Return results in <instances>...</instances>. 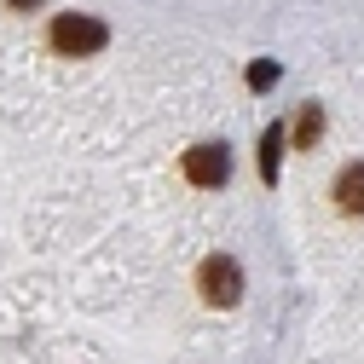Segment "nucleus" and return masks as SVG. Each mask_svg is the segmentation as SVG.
I'll use <instances>...</instances> for the list:
<instances>
[{
	"label": "nucleus",
	"instance_id": "f257e3e1",
	"mask_svg": "<svg viewBox=\"0 0 364 364\" xmlns=\"http://www.w3.org/2000/svg\"><path fill=\"white\" fill-rule=\"evenodd\" d=\"M47 41H53L58 58H93V53L110 47V29L99 18H87V12H58L53 29H47Z\"/></svg>",
	"mask_w": 364,
	"mask_h": 364
},
{
	"label": "nucleus",
	"instance_id": "f03ea898",
	"mask_svg": "<svg viewBox=\"0 0 364 364\" xmlns=\"http://www.w3.org/2000/svg\"><path fill=\"white\" fill-rule=\"evenodd\" d=\"M197 289H203L208 306H237V295H243L237 260H232V255H208V260L197 266Z\"/></svg>",
	"mask_w": 364,
	"mask_h": 364
},
{
	"label": "nucleus",
	"instance_id": "7ed1b4c3",
	"mask_svg": "<svg viewBox=\"0 0 364 364\" xmlns=\"http://www.w3.org/2000/svg\"><path fill=\"white\" fill-rule=\"evenodd\" d=\"M186 179H191V186H225V179H232V156H225V145H191L186 151Z\"/></svg>",
	"mask_w": 364,
	"mask_h": 364
},
{
	"label": "nucleus",
	"instance_id": "20e7f679",
	"mask_svg": "<svg viewBox=\"0 0 364 364\" xmlns=\"http://www.w3.org/2000/svg\"><path fill=\"white\" fill-rule=\"evenodd\" d=\"M336 208L341 214H364V162H347L336 173Z\"/></svg>",
	"mask_w": 364,
	"mask_h": 364
},
{
	"label": "nucleus",
	"instance_id": "39448f33",
	"mask_svg": "<svg viewBox=\"0 0 364 364\" xmlns=\"http://www.w3.org/2000/svg\"><path fill=\"white\" fill-rule=\"evenodd\" d=\"M278 156H284V127L272 122L260 133V179H266V186H278Z\"/></svg>",
	"mask_w": 364,
	"mask_h": 364
},
{
	"label": "nucleus",
	"instance_id": "423d86ee",
	"mask_svg": "<svg viewBox=\"0 0 364 364\" xmlns=\"http://www.w3.org/2000/svg\"><path fill=\"white\" fill-rule=\"evenodd\" d=\"M318 133H324V110L306 105V110L295 116V145H301V151H306V145H318Z\"/></svg>",
	"mask_w": 364,
	"mask_h": 364
},
{
	"label": "nucleus",
	"instance_id": "0eeeda50",
	"mask_svg": "<svg viewBox=\"0 0 364 364\" xmlns=\"http://www.w3.org/2000/svg\"><path fill=\"white\" fill-rule=\"evenodd\" d=\"M278 81V64H249V87H272Z\"/></svg>",
	"mask_w": 364,
	"mask_h": 364
}]
</instances>
